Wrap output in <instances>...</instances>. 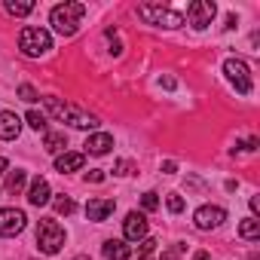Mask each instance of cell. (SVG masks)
<instances>
[{
    "label": "cell",
    "mask_w": 260,
    "mask_h": 260,
    "mask_svg": "<svg viewBox=\"0 0 260 260\" xmlns=\"http://www.w3.org/2000/svg\"><path fill=\"white\" fill-rule=\"evenodd\" d=\"M28 125L37 128V132H46V116L40 110H28Z\"/></svg>",
    "instance_id": "44dd1931"
},
{
    "label": "cell",
    "mask_w": 260,
    "mask_h": 260,
    "mask_svg": "<svg viewBox=\"0 0 260 260\" xmlns=\"http://www.w3.org/2000/svg\"><path fill=\"white\" fill-rule=\"evenodd\" d=\"M223 74H226V80L236 86V92L239 95H251V74H248V64L242 61V58H226L223 61Z\"/></svg>",
    "instance_id": "8992f818"
},
{
    "label": "cell",
    "mask_w": 260,
    "mask_h": 260,
    "mask_svg": "<svg viewBox=\"0 0 260 260\" xmlns=\"http://www.w3.org/2000/svg\"><path fill=\"white\" fill-rule=\"evenodd\" d=\"M110 147H113V138H110L107 132H95V135H89V141H86V150H89L92 156H104Z\"/></svg>",
    "instance_id": "9a60e30c"
},
{
    "label": "cell",
    "mask_w": 260,
    "mask_h": 260,
    "mask_svg": "<svg viewBox=\"0 0 260 260\" xmlns=\"http://www.w3.org/2000/svg\"><path fill=\"white\" fill-rule=\"evenodd\" d=\"M19 132H22V119L16 113L4 110V113H0V141H16Z\"/></svg>",
    "instance_id": "7c38bea8"
},
{
    "label": "cell",
    "mask_w": 260,
    "mask_h": 260,
    "mask_svg": "<svg viewBox=\"0 0 260 260\" xmlns=\"http://www.w3.org/2000/svg\"><path fill=\"white\" fill-rule=\"evenodd\" d=\"M101 254L107 260H128V257H132V245H125L122 239H107L101 245Z\"/></svg>",
    "instance_id": "4fadbf2b"
},
{
    "label": "cell",
    "mask_w": 260,
    "mask_h": 260,
    "mask_svg": "<svg viewBox=\"0 0 260 260\" xmlns=\"http://www.w3.org/2000/svg\"><path fill=\"white\" fill-rule=\"evenodd\" d=\"M162 172H166V175H175V172H178V166L169 159V162H162Z\"/></svg>",
    "instance_id": "f1b7e54d"
},
{
    "label": "cell",
    "mask_w": 260,
    "mask_h": 260,
    "mask_svg": "<svg viewBox=\"0 0 260 260\" xmlns=\"http://www.w3.org/2000/svg\"><path fill=\"white\" fill-rule=\"evenodd\" d=\"M74 208H77V205H74V199H68V196H58V199H55V211H58V214H74Z\"/></svg>",
    "instance_id": "603a6c76"
},
{
    "label": "cell",
    "mask_w": 260,
    "mask_h": 260,
    "mask_svg": "<svg viewBox=\"0 0 260 260\" xmlns=\"http://www.w3.org/2000/svg\"><path fill=\"white\" fill-rule=\"evenodd\" d=\"M138 260H150V254H144V257H138Z\"/></svg>",
    "instance_id": "d6a6232c"
},
{
    "label": "cell",
    "mask_w": 260,
    "mask_h": 260,
    "mask_svg": "<svg viewBox=\"0 0 260 260\" xmlns=\"http://www.w3.org/2000/svg\"><path fill=\"white\" fill-rule=\"evenodd\" d=\"M22 187H25V172H10V178H7V193L10 196H16V193H22Z\"/></svg>",
    "instance_id": "ffe728a7"
},
{
    "label": "cell",
    "mask_w": 260,
    "mask_h": 260,
    "mask_svg": "<svg viewBox=\"0 0 260 260\" xmlns=\"http://www.w3.org/2000/svg\"><path fill=\"white\" fill-rule=\"evenodd\" d=\"M19 49H22L28 58L46 55V52L52 49V37H49V31H43V28H22V34H19Z\"/></svg>",
    "instance_id": "5b68a950"
},
{
    "label": "cell",
    "mask_w": 260,
    "mask_h": 260,
    "mask_svg": "<svg viewBox=\"0 0 260 260\" xmlns=\"http://www.w3.org/2000/svg\"><path fill=\"white\" fill-rule=\"evenodd\" d=\"M239 236H242V239H248V242L260 239V223H257V217H248V220H242V223H239Z\"/></svg>",
    "instance_id": "ac0fdd59"
},
{
    "label": "cell",
    "mask_w": 260,
    "mask_h": 260,
    "mask_svg": "<svg viewBox=\"0 0 260 260\" xmlns=\"http://www.w3.org/2000/svg\"><path fill=\"white\" fill-rule=\"evenodd\" d=\"M19 98H22V101H28V104H34V101H37L40 95H37V89H34V86L22 83V86H19Z\"/></svg>",
    "instance_id": "7402d4cb"
},
{
    "label": "cell",
    "mask_w": 260,
    "mask_h": 260,
    "mask_svg": "<svg viewBox=\"0 0 260 260\" xmlns=\"http://www.w3.org/2000/svg\"><path fill=\"white\" fill-rule=\"evenodd\" d=\"M169 211H175V214L184 211V199H181L178 193H169Z\"/></svg>",
    "instance_id": "d4e9b609"
},
{
    "label": "cell",
    "mask_w": 260,
    "mask_h": 260,
    "mask_svg": "<svg viewBox=\"0 0 260 260\" xmlns=\"http://www.w3.org/2000/svg\"><path fill=\"white\" fill-rule=\"evenodd\" d=\"M226 220V211L220 208V205H202L196 214H193V223L199 226V230H214V226H220Z\"/></svg>",
    "instance_id": "9c48e42d"
},
{
    "label": "cell",
    "mask_w": 260,
    "mask_h": 260,
    "mask_svg": "<svg viewBox=\"0 0 260 260\" xmlns=\"http://www.w3.org/2000/svg\"><path fill=\"white\" fill-rule=\"evenodd\" d=\"M77 260H89V257H77Z\"/></svg>",
    "instance_id": "836d02e7"
},
{
    "label": "cell",
    "mask_w": 260,
    "mask_h": 260,
    "mask_svg": "<svg viewBox=\"0 0 260 260\" xmlns=\"http://www.w3.org/2000/svg\"><path fill=\"white\" fill-rule=\"evenodd\" d=\"M113 208H116L113 199H89L86 202V217L95 220V223H101V220H107L113 214Z\"/></svg>",
    "instance_id": "8fae6325"
},
{
    "label": "cell",
    "mask_w": 260,
    "mask_h": 260,
    "mask_svg": "<svg viewBox=\"0 0 260 260\" xmlns=\"http://www.w3.org/2000/svg\"><path fill=\"white\" fill-rule=\"evenodd\" d=\"M83 162H86V156H83V153H61V156L55 159V169H58L61 175H68V172L83 169Z\"/></svg>",
    "instance_id": "2e32d148"
},
{
    "label": "cell",
    "mask_w": 260,
    "mask_h": 260,
    "mask_svg": "<svg viewBox=\"0 0 260 260\" xmlns=\"http://www.w3.org/2000/svg\"><path fill=\"white\" fill-rule=\"evenodd\" d=\"M49 199H52V193H49L46 178H34V181H31V190H28V202L40 208V205H46Z\"/></svg>",
    "instance_id": "5bb4252c"
},
{
    "label": "cell",
    "mask_w": 260,
    "mask_h": 260,
    "mask_svg": "<svg viewBox=\"0 0 260 260\" xmlns=\"http://www.w3.org/2000/svg\"><path fill=\"white\" fill-rule=\"evenodd\" d=\"M46 101V110L55 116V119H61V122H68V125H74V128H95L98 125V116H92V113H86V110H80V107H71V104H64L61 98H55V95H49V98H43Z\"/></svg>",
    "instance_id": "6da1fadb"
},
{
    "label": "cell",
    "mask_w": 260,
    "mask_h": 260,
    "mask_svg": "<svg viewBox=\"0 0 260 260\" xmlns=\"http://www.w3.org/2000/svg\"><path fill=\"white\" fill-rule=\"evenodd\" d=\"M25 223H28V217L22 208H0V236H7V239L19 236L25 230Z\"/></svg>",
    "instance_id": "ba28073f"
},
{
    "label": "cell",
    "mask_w": 260,
    "mask_h": 260,
    "mask_svg": "<svg viewBox=\"0 0 260 260\" xmlns=\"http://www.w3.org/2000/svg\"><path fill=\"white\" fill-rule=\"evenodd\" d=\"M7 166H10V162H7V159H4V156H0V172H4V169H7Z\"/></svg>",
    "instance_id": "1f68e13d"
},
{
    "label": "cell",
    "mask_w": 260,
    "mask_h": 260,
    "mask_svg": "<svg viewBox=\"0 0 260 260\" xmlns=\"http://www.w3.org/2000/svg\"><path fill=\"white\" fill-rule=\"evenodd\" d=\"M193 260H211V254H208V251H196V257H193Z\"/></svg>",
    "instance_id": "4dcf8cb0"
},
{
    "label": "cell",
    "mask_w": 260,
    "mask_h": 260,
    "mask_svg": "<svg viewBox=\"0 0 260 260\" xmlns=\"http://www.w3.org/2000/svg\"><path fill=\"white\" fill-rule=\"evenodd\" d=\"M64 144H68L64 132H49V135H46V141H43V147H46L49 153H61V150H64Z\"/></svg>",
    "instance_id": "d6986e66"
},
{
    "label": "cell",
    "mask_w": 260,
    "mask_h": 260,
    "mask_svg": "<svg viewBox=\"0 0 260 260\" xmlns=\"http://www.w3.org/2000/svg\"><path fill=\"white\" fill-rule=\"evenodd\" d=\"M83 16H86V4H58V7L52 10L49 22H52V28H55L61 37H74Z\"/></svg>",
    "instance_id": "7a4b0ae2"
},
{
    "label": "cell",
    "mask_w": 260,
    "mask_h": 260,
    "mask_svg": "<svg viewBox=\"0 0 260 260\" xmlns=\"http://www.w3.org/2000/svg\"><path fill=\"white\" fill-rule=\"evenodd\" d=\"M86 181H89V184H101V181H104V172H101V169H92V172H86Z\"/></svg>",
    "instance_id": "4316f807"
},
{
    "label": "cell",
    "mask_w": 260,
    "mask_h": 260,
    "mask_svg": "<svg viewBox=\"0 0 260 260\" xmlns=\"http://www.w3.org/2000/svg\"><path fill=\"white\" fill-rule=\"evenodd\" d=\"M7 13L10 16H16V19H22V16H31L34 13V4H31V0H22V4H16V0H7Z\"/></svg>",
    "instance_id": "e0dca14e"
},
{
    "label": "cell",
    "mask_w": 260,
    "mask_h": 260,
    "mask_svg": "<svg viewBox=\"0 0 260 260\" xmlns=\"http://www.w3.org/2000/svg\"><path fill=\"white\" fill-rule=\"evenodd\" d=\"M37 248H40V254H49V257L64 248V230H61L58 220L43 217L37 223Z\"/></svg>",
    "instance_id": "277c9868"
},
{
    "label": "cell",
    "mask_w": 260,
    "mask_h": 260,
    "mask_svg": "<svg viewBox=\"0 0 260 260\" xmlns=\"http://www.w3.org/2000/svg\"><path fill=\"white\" fill-rule=\"evenodd\" d=\"M251 211H254V214L260 211V199H257V196H251Z\"/></svg>",
    "instance_id": "f546056e"
},
{
    "label": "cell",
    "mask_w": 260,
    "mask_h": 260,
    "mask_svg": "<svg viewBox=\"0 0 260 260\" xmlns=\"http://www.w3.org/2000/svg\"><path fill=\"white\" fill-rule=\"evenodd\" d=\"M214 13H217V7L211 4V0H193V4H187V10H184V16L190 19V25H193L196 31L208 28L211 19H214Z\"/></svg>",
    "instance_id": "52a82bcc"
},
{
    "label": "cell",
    "mask_w": 260,
    "mask_h": 260,
    "mask_svg": "<svg viewBox=\"0 0 260 260\" xmlns=\"http://www.w3.org/2000/svg\"><path fill=\"white\" fill-rule=\"evenodd\" d=\"M181 251H184V245H175L172 251H166V254H162V260H178V254H181Z\"/></svg>",
    "instance_id": "83f0119b"
},
{
    "label": "cell",
    "mask_w": 260,
    "mask_h": 260,
    "mask_svg": "<svg viewBox=\"0 0 260 260\" xmlns=\"http://www.w3.org/2000/svg\"><path fill=\"white\" fill-rule=\"evenodd\" d=\"M113 175H132V162H128V159H119V162L113 166Z\"/></svg>",
    "instance_id": "484cf974"
},
{
    "label": "cell",
    "mask_w": 260,
    "mask_h": 260,
    "mask_svg": "<svg viewBox=\"0 0 260 260\" xmlns=\"http://www.w3.org/2000/svg\"><path fill=\"white\" fill-rule=\"evenodd\" d=\"M141 205H144L147 211H153V208H159V199H156V193H144V196H141Z\"/></svg>",
    "instance_id": "cb8c5ba5"
},
{
    "label": "cell",
    "mask_w": 260,
    "mask_h": 260,
    "mask_svg": "<svg viewBox=\"0 0 260 260\" xmlns=\"http://www.w3.org/2000/svg\"><path fill=\"white\" fill-rule=\"evenodd\" d=\"M122 233H125L128 242H141V239H147V217L138 214V211H128V214H125V223H122Z\"/></svg>",
    "instance_id": "30bf717a"
},
{
    "label": "cell",
    "mask_w": 260,
    "mask_h": 260,
    "mask_svg": "<svg viewBox=\"0 0 260 260\" xmlns=\"http://www.w3.org/2000/svg\"><path fill=\"white\" fill-rule=\"evenodd\" d=\"M138 16L147 25H159V28H181L184 25V10H175L169 4H141Z\"/></svg>",
    "instance_id": "3957f363"
}]
</instances>
